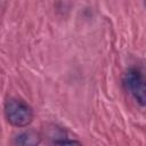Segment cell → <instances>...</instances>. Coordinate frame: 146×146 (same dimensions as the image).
Listing matches in <instances>:
<instances>
[{
    "instance_id": "6da1fadb",
    "label": "cell",
    "mask_w": 146,
    "mask_h": 146,
    "mask_svg": "<svg viewBox=\"0 0 146 146\" xmlns=\"http://www.w3.org/2000/svg\"><path fill=\"white\" fill-rule=\"evenodd\" d=\"M5 116L14 127H26L33 121L32 107L22 99L9 98L5 103Z\"/></svg>"
},
{
    "instance_id": "7a4b0ae2",
    "label": "cell",
    "mask_w": 146,
    "mask_h": 146,
    "mask_svg": "<svg viewBox=\"0 0 146 146\" xmlns=\"http://www.w3.org/2000/svg\"><path fill=\"white\" fill-rule=\"evenodd\" d=\"M123 86L125 90L139 103L140 106H145L146 94H145V81L143 73L136 68H129L123 75Z\"/></svg>"
},
{
    "instance_id": "3957f363",
    "label": "cell",
    "mask_w": 146,
    "mask_h": 146,
    "mask_svg": "<svg viewBox=\"0 0 146 146\" xmlns=\"http://www.w3.org/2000/svg\"><path fill=\"white\" fill-rule=\"evenodd\" d=\"M41 143V137L38 132L27 130L24 132L18 133L14 138V144L15 145H22V146H35Z\"/></svg>"
},
{
    "instance_id": "277c9868",
    "label": "cell",
    "mask_w": 146,
    "mask_h": 146,
    "mask_svg": "<svg viewBox=\"0 0 146 146\" xmlns=\"http://www.w3.org/2000/svg\"><path fill=\"white\" fill-rule=\"evenodd\" d=\"M54 144H80V141L68 140V139H56V140H54Z\"/></svg>"
}]
</instances>
